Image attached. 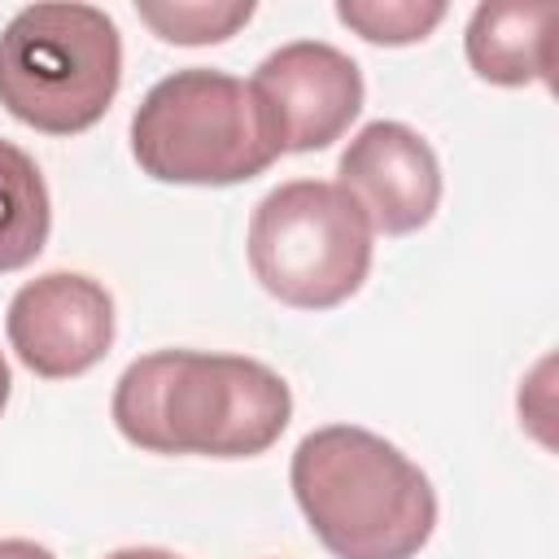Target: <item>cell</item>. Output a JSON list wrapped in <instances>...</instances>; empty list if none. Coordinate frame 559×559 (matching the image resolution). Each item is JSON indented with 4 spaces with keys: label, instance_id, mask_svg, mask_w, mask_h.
<instances>
[{
    "label": "cell",
    "instance_id": "cell-11",
    "mask_svg": "<svg viewBox=\"0 0 559 559\" xmlns=\"http://www.w3.org/2000/svg\"><path fill=\"white\" fill-rule=\"evenodd\" d=\"M140 22L153 26L157 39L166 44H183V48H197V44H223L231 39L249 17H253V4H214V0H140L135 4Z\"/></svg>",
    "mask_w": 559,
    "mask_h": 559
},
{
    "label": "cell",
    "instance_id": "cell-5",
    "mask_svg": "<svg viewBox=\"0 0 559 559\" xmlns=\"http://www.w3.org/2000/svg\"><path fill=\"white\" fill-rule=\"evenodd\" d=\"M371 223L358 201L323 179L271 188L249 218L253 280L284 306L332 310L371 271Z\"/></svg>",
    "mask_w": 559,
    "mask_h": 559
},
{
    "label": "cell",
    "instance_id": "cell-4",
    "mask_svg": "<svg viewBox=\"0 0 559 559\" xmlns=\"http://www.w3.org/2000/svg\"><path fill=\"white\" fill-rule=\"evenodd\" d=\"M118 83L122 39L96 4H26L0 31V105L44 135L96 127Z\"/></svg>",
    "mask_w": 559,
    "mask_h": 559
},
{
    "label": "cell",
    "instance_id": "cell-9",
    "mask_svg": "<svg viewBox=\"0 0 559 559\" xmlns=\"http://www.w3.org/2000/svg\"><path fill=\"white\" fill-rule=\"evenodd\" d=\"M555 22V4H476L463 35L467 66L498 87L550 83Z\"/></svg>",
    "mask_w": 559,
    "mask_h": 559
},
{
    "label": "cell",
    "instance_id": "cell-14",
    "mask_svg": "<svg viewBox=\"0 0 559 559\" xmlns=\"http://www.w3.org/2000/svg\"><path fill=\"white\" fill-rule=\"evenodd\" d=\"M105 559H179V555L157 550V546H127V550H114V555H105Z\"/></svg>",
    "mask_w": 559,
    "mask_h": 559
},
{
    "label": "cell",
    "instance_id": "cell-1",
    "mask_svg": "<svg viewBox=\"0 0 559 559\" xmlns=\"http://www.w3.org/2000/svg\"><path fill=\"white\" fill-rule=\"evenodd\" d=\"M109 411L118 432L148 454L253 459L288 428L293 393L258 358L157 349L118 376Z\"/></svg>",
    "mask_w": 559,
    "mask_h": 559
},
{
    "label": "cell",
    "instance_id": "cell-3",
    "mask_svg": "<svg viewBox=\"0 0 559 559\" xmlns=\"http://www.w3.org/2000/svg\"><path fill=\"white\" fill-rule=\"evenodd\" d=\"M131 153L157 183L223 188L262 175L280 157V140L245 79L188 66L144 92L131 118Z\"/></svg>",
    "mask_w": 559,
    "mask_h": 559
},
{
    "label": "cell",
    "instance_id": "cell-7",
    "mask_svg": "<svg viewBox=\"0 0 559 559\" xmlns=\"http://www.w3.org/2000/svg\"><path fill=\"white\" fill-rule=\"evenodd\" d=\"M13 354L44 380L92 371L114 345V297L79 271H48L26 280L4 314Z\"/></svg>",
    "mask_w": 559,
    "mask_h": 559
},
{
    "label": "cell",
    "instance_id": "cell-10",
    "mask_svg": "<svg viewBox=\"0 0 559 559\" xmlns=\"http://www.w3.org/2000/svg\"><path fill=\"white\" fill-rule=\"evenodd\" d=\"M52 227V205L39 166L17 144L0 140V275L31 266Z\"/></svg>",
    "mask_w": 559,
    "mask_h": 559
},
{
    "label": "cell",
    "instance_id": "cell-6",
    "mask_svg": "<svg viewBox=\"0 0 559 559\" xmlns=\"http://www.w3.org/2000/svg\"><path fill=\"white\" fill-rule=\"evenodd\" d=\"M262 100L280 153H314L349 131L362 114V70L323 39H297L262 57L249 79Z\"/></svg>",
    "mask_w": 559,
    "mask_h": 559
},
{
    "label": "cell",
    "instance_id": "cell-8",
    "mask_svg": "<svg viewBox=\"0 0 559 559\" xmlns=\"http://www.w3.org/2000/svg\"><path fill=\"white\" fill-rule=\"evenodd\" d=\"M336 188H345L367 214L371 231H419L441 205V166L432 144L406 122H367L336 162Z\"/></svg>",
    "mask_w": 559,
    "mask_h": 559
},
{
    "label": "cell",
    "instance_id": "cell-13",
    "mask_svg": "<svg viewBox=\"0 0 559 559\" xmlns=\"http://www.w3.org/2000/svg\"><path fill=\"white\" fill-rule=\"evenodd\" d=\"M0 559H52V550H44L39 542H26V537H4Z\"/></svg>",
    "mask_w": 559,
    "mask_h": 559
},
{
    "label": "cell",
    "instance_id": "cell-15",
    "mask_svg": "<svg viewBox=\"0 0 559 559\" xmlns=\"http://www.w3.org/2000/svg\"><path fill=\"white\" fill-rule=\"evenodd\" d=\"M9 389H13V380H9V362H4V354H0V415H4V406H9Z\"/></svg>",
    "mask_w": 559,
    "mask_h": 559
},
{
    "label": "cell",
    "instance_id": "cell-2",
    "mask_svg": "<svg viewBox=\"0 0 559 559\" xmlns=\"http://www.w3.org/2000/svg\"><path fill=\"white\" fill-rule=\"evenodd\" d=\"M288 485L336 559H415L437 528L432 480L393 441L354 424L306 432Z\"/></svg>",
    "mask_w": 559,
    "mask_h": 559
},
{
    "label": "cell",
    "instance_id": "cell-12",
    "mask_svg": "<svg viewBox=\"0 0 559 559\" xmlns=\"http://www.w3.org/2000/svg\"><path fill=\"white\" fill-rule=\"evenodd\" d=\"M336 17L362 35L367 44H419L445 22V4L437 0H336Z\"/></svg>",
    "mask_w": 559,
    "mask_h": 559
}]
</instances>
